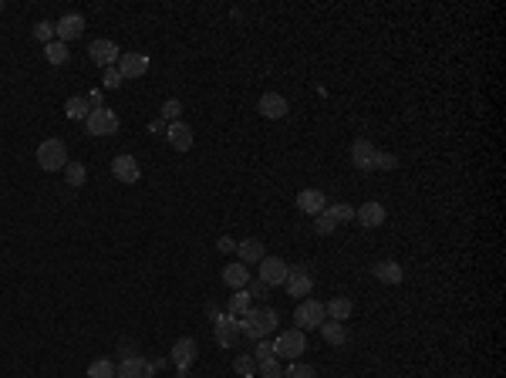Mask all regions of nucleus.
Returning a JSON list of instances; mask_svg holds the SVG:
<instances>
[{"instance_id":"1","label":"nucleus","mask_w":506,"mask_h":378,"mask_svg":"<svg viewBox=\"0 0 506 378\" xmlns=\"http://www.w3.org/2000/svg\"><path fill=\"white\" fill-rule=\"evenodd\" d=\"M277 311L274 307H250L243 318H240V334L250 338V341H260V338H270L277 331Z\"/></svg>"},{"instance_id":"2","label":"nucleus","mask_w":506,"mask_h":378,"mask_svg":"<svg viewBox=\"0 0 506 378\" xmlns=\"http://www.w3.org/2000/svg\"><path fill=\"white\" fill-rule=\"evenodd\" d=\"M37 166H41L44 173L64 169V166H68V146H64L61 139H44V142L37 146Z\"/></svg>"},{"instance_id":"3","label":"nucleus","mask_w":506,"mask_h":378,"mask_svg":"<svg viewBox=\"0 0 506 378\" xmlns=\"http://www.w3.org/2000/svg\"><path fill=\"white\" fill-rule=\"evenodd\" d=\"M324 318H328L324 304L314 301V298H307V301H301L297 307H294V325H297V331L321 328V325H324Z\"/></svg>"},{"instance_id":"4","label":"nucleus","mask_w":506,"mask_h":378,"mask_svg":"<svg viewBox=\"0 0 506 378\" xmlns=\"http://www.w3.org/2000/svg\"><path fill=\"white\" fill-rule=\"evenodd\" d=\"M162 365H166L162 358L149 361V358L135 354V358H122V365L115 368V375H119V378H155V372H159Z\"/></svg>"},{"instance_id":"5","label":"nucleus","mask_w":506,"mask_h":378,"mask_svg":"<svg viewBox=\"0 0 506 378\" xmlns=\"http://www.w3.org/2000/svg\"><path fill=\"white\" fill-rule=\"evenodd\" d=\"M304 352H307V338H304V331H297V328L280 331L277 341H274V354H280V358H290V361H297Z\"/></svg>"},{"instance_id":"6","label":"nucleus","mask_w":506,"mask_h":378,"mask_svg":"<svg viewBox=\"0 0 506 378\" xmlns=\"http://www.w3.org/2000/svg\"><path fill=\"white\" fill-rule=\"evenodd\" d=\"M119 115L112 112V108H91V115L85 119V128H88V135H95V139H101V135H115L119 132Z\"/></svg>"},{"instance_id":"7","label":"nucleus","mask_w":506,"mask_h":378,"mask_svg":"<svg viewBox=\"0 0 506 378\" xmlns=\"http://www.w3.org/2000/svg\"><path fill=\"white\" fill-rule=\"evenodd\" d=\"M256 267H260V270H256V280L267 284V287H283V280L290 274V267H287L280 257H263Z\"/></svg>"},{"instance_id":"8","label":"nucleus","mask_w":506,"mask_h":378,"mask_svg":"<svg viewBox=\"0 0 506 378\" xmlns=\"http://www.w3.org/2000/svg\"><path fill=\"white\" fill-rule=\"evenodd\" d=\"M88 58H91L98 68H115V65H119V58H122V51H119L115 41L98 37V41H91V44H88Z\"/></svg>"},{"instance_id":"9","label":"nucleus","mask_w":506,"mask_h":378,"mask_svg":"<svg viewBox=\"0 0 506 378\" xmlns=\"http://www.w3.org/2000/svg\"><path fill=\"white\" fill-rule=\"evenodd\" d=\"M196 354H200V345L193 338H179L176 345H173V352H169V361L176 365L182 375H189V365L196 361Z\"/></svg>"},{"instance_id":"10","label":"nucleus","mask_w":506,"mask_h":378,"mask_svg":"<svg viewBox=\"0 0 506 378\" xmlns=\"http://www.w3.org/2000/svg\"><path fill=\"white\" fill-rule=\"evenodd\" d=\"M119 75L125 78V81H132V78H142L146 71H149V54H142V51H128V54H122L119 58Z\"/></svg>"},{"instance_id":"11","label":"nucleus","mask_w":506,"mask_h":378,"mask_svg":"<svg viewBox=\"0 0 506 378\" xmlns=\"http://www.w3.org/2000/svg\"><path fill=\"white\" fill-rule=\"evenodd\" d=\"M112 176L119 179V182H139V179H142V166H139L135 155L122 152V155L112 159Z\"/></svg>"},{"instance_id":"12","label":"nucleus","mask_w":506,"mask_h":378,"mask_svg":"<svg viewBox=\"0 0 506 378\" xmlns=\"http://www.w3.org/2000/svg\"><path fill=\"white\" fill-rule=\"evenodd\" d=\"M213 318H216V345L233 348L236 338H240V318H233V314H220V311H213Z\"/></svg>"},{"instance_id":"13","label":"nucleus","mask_w":506,"mask_h":378,"mask_svg":"<svg viewBox=\"0 0 506 378\" xmlns=\"http://www.w3.org/2000/svg\"><path fill=\"white\" fill-rule=\"evenodd\" d=\"M375 155H378V149H375L368 139H354V146H351L354 169H361V173H372V169H375Z\"/></svg>"},{"instance_id":"14","label":"nucleus","mask_w":506,"mask_h":378,"mask_svg":"<svg viewBox=\"0 0 506 378\" xmlns=\"http://www.w3.org/2000/svg\"><path fill=\"white\" fill-rule=\"evenodd\" d=\"M81 31H85V17H81V14H64V17L54 24V37H58L61 44H68V41L81 37Z\"/></svg>"},{"instance_id":"15","label":"nucleus","mask_w":506,"mask_h":378,"mask_svg":"<svg viewBox=\"0 0 506 378\" xmlns=\"http://www.w3.org/2000/svg\"><path fill=\"white\" fill-rule=\"evenodd\" d=\"M297 209L307 213V216H317L328 209V200H324V189H301L297 193Z\"/></svg>"},{"instance_id":"16","label":"nucleus","mask_w":506,"mask_h":378,"mask_svg":"<svg viewBox=\"0 0 506 378\" xmlns=\"http://www.w3.org/2000/svg\"><path fill=\"white\" fill-rule=\"evenodd\" d=\"M283 287H287V294H290V298H307V294H311V287H314V277H311L304 267H294V270L287 274V280H283Z\"/></svg>"},{"instance_id":"17","label":"nucleus","mask_w":506,"mask_h":378,"mask_svg":"<svg viewBox=\"0 0 506 378\" xmlns=\"http://www.w3.org/2000/svg\"><path fill=\"white\" fill-rule=\"evenodd\" d=\"M166 139H169V146L176 152L193 149V128L186 126V122H169V126H166Z\"/></svg>"},{"instance_id":"18","label":"nucleus","mask_w":506,"mask_h":378,"mask_svg":"<svg viewBox=\"0 0 506 378\" xmlns=\"http://www.w3.org/2000/svg\"><path fill=\"white\" fill-rule=\"evenodd\" d=\"M354 220H358V223H361V227L365 230H375V227H381V223H385V206H381V203H365V206H358V209H354Z\"/></svg>"},{"instance_id":"19","label":"nucleus","mask_w":506,"mask_h":378,"mask_svg":"<svg viewBox=\"0 0 506 378\" xmlns=\"http://www.w3.org/2000/svg\"><path fill=\"white\" fill-rule=\"evenodd\" d=\"M256 108H260V115H263V119H283V115L290 112L287 98H283V95H277V92H267V95L260 98V105H256Z\"/></svg>"},{"instance_id":"20","label":"nucleus","mask_w":506,"mask_h":378,"mask_svg":"<svg viewBox=\"0 0 506 378\" xmlns=\"http://www.w3.org/2000/svg\"><path fill=\"white\" fill-rule=\"evenodd\" d=\"M372 274L381 280V284H388V287H395V284H402L405 280V270L399 260H378L375 267H372Z\"/></svg>"},{"instance_id":"21","label":"nucleus","mask_w":506,"mask_h":378,"mask_svg":"<svg viewBox=\"0 0 506 378\" xmlns=\"http://www.w3.org/2000/svg\"><path fill=\"white\" fill-rule=\"evenodd\" d=\"M223 284L233 287V291H243V287L250 284V267L240 264V260H236V264H227V267H223Z\"/></svg>"},{"instance_id":"22","label":"nucleus","mask_w":506,"mask_h":378,"mask_svg":"<svg viewBox=\"0 0 506 378\" xmlns=\"http://www.w3.org/2000/svg\"><path fill=\"white\" fill-rule=\"evenodd\" d=\"M236 253H240V264H260L263 257H267V250H263V243L256 240V237H247L243 243H236Z\"/></svg>"},{"instance_id":"23","label":"nucleus","mask_w":506,"mask_h":378,"mask_svg":"<svg viewBox=\"0 0 506 378\" xmlns=\"http://www.w3.org/2000/svg\"><path fill=\"white\" fill-rule=\"evenodd\" d=\"M321 334H324V341H328L331 348H341V345L348 341L344 321H324V325H321Z\"/></svg>"},{"instance_id":"24","label":"nucleus","mask_w":506,"mask_h":378,"mask_svg":"<svg viewBox=\"0 0 506 378\" xmlns=\"http://www.w3.org/2000/svg\"><path fill=\"white\" fill-rule=\"evenodd\" d=\"M324 311H328V321H348L354 311V301L351 298H334V301L324 304Z\"/></svg>"},{"instance_id":"25","label":"nucleus","mask_w":506,"mask_h":378,"mask_svg":"<svg viewBox=\"0 0 506 378\" xmlns=\"http://www.w3.org/2000/svg\"><path fill=\"white\" fill-rule=\"evenodd\" d=\"M64 115H68V119H88V115H91V105H88V98H85V95H71V98L64 101Z\"/></svg>"},{"instance_id":"26","label":"nucleus","mask_w":506,"mask_h":378,"mask_svg":"<svg viewBox=\"0 0 506 378\" xmlns=\"http://www.w3.org/2000/svg\"><path fill=\"white\" fill-rule=\"evenodd\" d=\"M250 301H253V298L247 294V287H243V291H233V298H229V304H227V314H233V318H243V314L253 307Z\"/></svg>"},{"instance_id":"27","label":"nucleus","mask_w":506,"mask_h":378,"mask_svg":"<svg viewBox=\"0 0 506 378\" xmlns=\"http://www.w3.org/2000/svg\"><path fill=\"white\" fill-rule=\"evenodd\" d=\"M44 58H48V65L61 68V65H68L71 51H68V44H61V41H51V44H44Z\"/></svg>"},{"instance_id":"28","label":"nucleus","mask_w":506,"mask_h":378,"mask_svg":"<svg viewBox=\"0 0 506 378\" xmlns=\"http://www.w3.org/2000/svg\"><path fill=\"white\" fill-rule=\"evenodd\" d=\"M64 179H68V186H71V189H78V186H85L88 169H85L81 162H68V166H64Z\"/></svg>"},{"instance_id":"29","label":"nucleus","mask_w":506,"mask_h":378,"mask_svg":"<svg viewBox=\"0 0 506 378\" xmlns=\"http://www.w3.org/2000/svg\"><path fill=\"white\" fill-rule=\"evenodd\" d=\"M88 378H115V365L108 358H95L88 365Z\"/></svg>"},{"instance_id":"30","label":"nucleus","mask_w":506,"mask_h":378,"mask_svg":"<svg viewBox=\"0 0 506 378\" xmlns=\"http://www.w3.org/2000/svg\"><path fill=\"white\" fill-rule=\"evenodd\" d=\"M233 368H236V375L240 378H253L256 375V358H253V354H236Z\"/></svg>"},{"instance_id":"31","label":"nucleus","mask_w":506,"mask_h":378,"mask_svg":"<svg viewBox=\"0 0 506 378\" xmlns=\"http://www.w3.org/2000/svg\"><path fill=\"white\" fill-rule=\"evenodd\" d=\"M328 216L334 220V223H351L354 209L348 206V203H334V206H328Z\"/></svg>"},{"instance_id":"32","label":"nucleus","mask_w":506,"mask_h":378,"mask_svg":"<svg viewBox=\"0 0 506 378\" xmlns=\"http://www.w3.org/2000/svg\"><path fill=\"white\" fill-rule=\"evenodd\" d=\"M179 115H182V101L179 98L162 101V122H166V126H169V122H179Z\"/></svg>"},{"instance_id":"33","label":"nucleus","mask_w":506,"mask_h":378,"mask_svg":"<svg viewBox=\"0 0 506 378\" xmlns=\"http://www.w3.org/2000/svg\"><path fill=\"white\" fill-rule=\"evenodd\" d=\"M30 34H34V41L51 44V41H54V24H51V21H37V24L30 27Z\"/></svg>"},{"instance_id":"34","label":"nucleus","mask_w":506,"mask_h":378,"mask_svg":"<svg viewBox=\"0 0 506 378\" xmlns=\"http://www.w3.org/2000/svg\"><path fill=\"white\" fill-rule=\"evenodd\" d=\"M256 375L260 378H283V372H280L277 358H267V361H256Z\"/></svg>"},{"instance_id":"35","label":"nucleus","mask_w":506,"mask_h":378,"mask_svg":"<svg viewBox=\"0 0 506 378\" xmlns=\"http://www.w3.org/2000/svg\"><path fill=\"white\" fill-rule=\"evenodd\" d=\"M283 378H317V372H314V365H304V361H294L287 372H283Z\"/></svg>"},{"instance_id":"36","label":"nucleus","mask_w":506,"mask_h":378,"mask_svg":"<svg viewBox=\"0 0 506 378\" xmlns=\"http://www.w3.org/2000/svg\"><path fill=\"white\" fill-rule=\"evenodd\" d=\"M314 230H317L321 237H328V233H334V230H338V223H334V220L328 216V209H324V213H317V220H314Z\"/></svg>"},{"instance_id":"37","label":"nucleus","mask_w":506,"mask_h":378,"mask_svg":"<svg viewBox=\"0 0 506 378\" xmlns=\"http://www.w3.org/2000/svg\"><path fill=\"white\" fill-rule=\"evenodd\" d=\"M122 81H125V78L119 75V68H105V75H101V88H122Z\"/></svg>"},{"instance_id":"38","label":"nucleus","mask_w":506,"mask_h":378,"mask_svg":"<svg viewBox=\"0 0 506 378\" xmlns=\"http://www.w3.org/2000/svg\"><path fill=\"white\" fill-rule=\"evenodd\" d=\"M395 166H399V155H392V152H378V155H375V169H385V173H388V169H395Z\"/></svg>"},{"instance_id":"39","label":"nucleus","mask_w":506,"mask_h":378,"mask_svg":"<svg viewBox=\"0 0 506 378\" xmlns=\"http://www.w3.org/2000/svg\"><path fill=\"white\" fill-rule=\"evenodd\" d=\"M253 358H256V361H267V358H274V345H270L267 338H260V341H256V352H253Z\"/></svg>"},{"instance_id":"40","label":"nucleus","mask_w":506,"mask_h":378,"mask_svg":"<svg viewBox=\"0 0 506 378\" xmlns=\"http://www.w3.org/2000/svg\"><path fill=\"white\" fill-rule=\"evenodd\" d=\"M216 247H220V253H233V250H236V240H233V237H220V243H216Z\"/></svg>"},{"instance_id":"41","label":"nucleus","mask_w":506,"mask_h":378,"mask_svg":"<svg viewBox=\"0 0 506 378\" xmlns=\"http://www.w3.org/2000/svg\"><path fill=\"white\" fill-rule=\"evenodd\" d=\"M135 352H139V348H135L132 341H122V358H135Z\"/></svg>"},{"instance_id":"42","label":"nucleus","mask_w":506,"mask_h":378,"mask_svg":"<svg viewBox=\"0 0 506 378\" xmlns=\"http://www.w3.org/2000/svg\"><path fill=\"white\" fill-rule=\"evenodd\" d=\"M0 10H3V0H0Z\"/></svg>"}]
</instances>
